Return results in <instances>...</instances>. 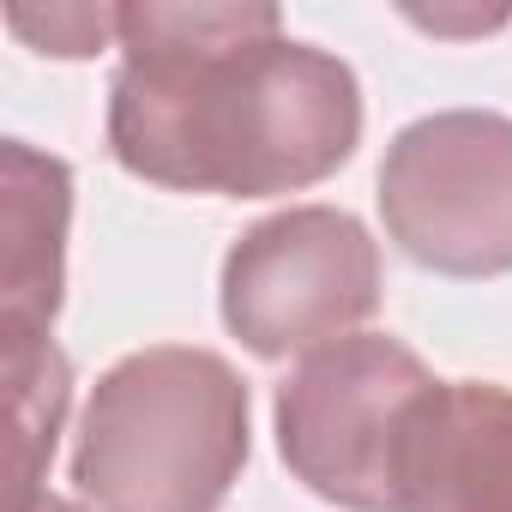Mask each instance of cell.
<instances>
[{
    "mask_svg": "<svg viewBox=\"0 0 512 512\" xmlns=\"http://www.w3.org/2000/svg\"><path fill=\"white\" fill-rule=\"evenodd\" d=\"M31 512H79V506H73V500H61V494H43Z\"/></svg>",
    "mask_w": 512,
    "mask_h": 512,
    "instance_id": "obj_10",
    "label": "cell"
},
{
    "mask_svg": "<svg viewBox=\"0 0 512 512\" xmlns=\"http://www.w3.org/2000/svg\"><path fill=\"white\" fill-rule=\"evenodd\" d=\"M109 151L175 193L272 199L338 175L362 145L356 73L284 37L278 7L133 0L115 7Z\"/></svg>",
    "mask_w": 512,
    "mask_h": 512,
    "instance_id": "obj_1",
    "label": "cell"
},
{
    "mask_svg": "<svg viewBox=\"0 0 512 512\" xmlns=\"http://www.w3.org/2000/svg\"><path fill=\"white\" fill-rule=\"evenodd\" d=\"M380 217L422 272H512V121L494 109H440L410 121L380 163Z\"/></svg>",
    "mask_w": 512,
    "mask_h": 512,
    "instance_id": "obj_5",
    "label": "cell"
},
{
    "mask_svg": "<svg viewBox=\"0 0 512 512\" xmlns=\"http://www.w3.org/2000/svg\"><path fill=\"white\" fill-rule=\"evenodd\" d=\"M392 512H512V392L434 380L392 452Z\"/></svg>",
    "mask_w": 512,
    "mask_h": 512,
    "instance_id": "obj_6",
    "label": "cell"
},
{
    "mask_svg": "<svg viewBox=\"0 0 512 512\" xmlns=\"http://www.w3.org/2000/svg\"><path fill=\"white\" fill-rule=\"evenodd\" d=\"M7 380H13V500L7 512H31L43 500V470L55 458L67 404H73V368L55 350V338H7Z\"/></svg>",
    "mask_w": 512,
    "mask_h": 512,
    "instance_id": "obj_8",
    "label": "cell"
},
{
    "mask_svg": "<svg viewBox=\"0 0 512 512\" xmlns=\"http://www.w3.org/2000/svg\"><path fill=\"white\" fill-rule=\"evenodd\" d=\"M73 169L25 139L0 145V338H49L67 290Z\"/></svg>",
    "mask_w": 512,
    "mask_h": 512,
    "instance_id": "obj_7",
    "label": "cell"
},
{
    "mask_svg": "<svg viewBox=\"0 0 512 512\" xmlns=\"http://www.w3.org/2000/svg\"><path fill=\"white\" fill-rule=\"evenodd\" d=\"M13 31L25 43H37L43 55H67L85 61L115 37V7H49V13H13Z\"/></svg>",
    "mask_w": 512,
    "mask_h": 512,
    "instance_id": "obj_9",
    "label": "cell"
},
{
    "mask_svg": "<svg viewBox=\"0 0 512 512\" xmlns=\"http://www.w3.org/2000/svg\"><path fill=\"white\" fill-rule=\"evenodd\" d=\"M380 308V247L338 205H290L241 229L223 260V326L260 356H314Z\"/></svg>",
    "mask_w": 512,
    "mask_h": 512,
    "instance_id": "obj_4",
    "label": "cell"
},
{
    "mask_svg": "<svg viewBox=\"0 0 512 512\" xmlns=\"http://www.w3.org/2000/svg\"><path fill=\"white\" fill-rule=\"evenodd\" d=\"M247 446V380L217 350L157 344L91 386L73 482L97 512H217Z\"/></svg>",
    "mask_w": 512,
    "mask_h": 512,
    "instance_id": "obj_2",
    "label": "cell"
},
{
    "mask_svg": "<svg viewBox=\"0 0 512 512\" xmlns=\"http://www.w3.org/2000/svg\"><path fill=\"white\" fill-rule=\"evenodd\" d=\"M428 386V362L386 332L302 356L272 404L290 476L344 512H392V452Z\"/></svg>",
    "mask_w": 512,
    "mask_h": 512,
    "instance_id": "obj_3",
    "label": "cell"
}]
</instances>
